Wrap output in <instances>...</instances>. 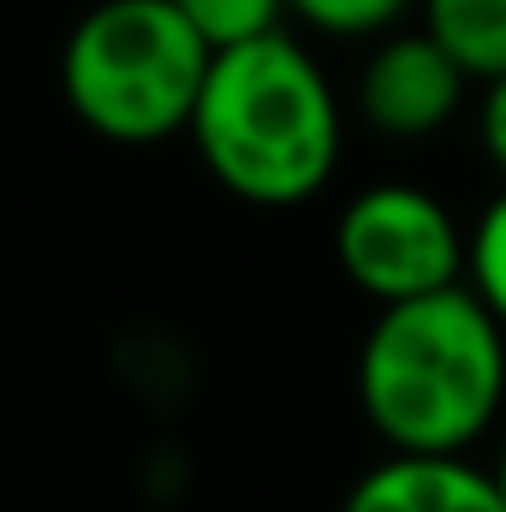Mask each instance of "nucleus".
<instances>
[{
    "instance_id": "obj_1",
    "label": "nucleus",
    "mask_w": 506,
    "mask_h": 512,
    "mask_svg": "<svg viewBox=\"0 0 506 512\" xmlns=\"http://www.w3.org/2000/svg\"><path fill=\"white\" fill-rule=\"evenodd\" d=\"M358 393L393 453H459L506 399V322L459 280L393 298L358 352Z\"/></svg>"
},
{
    "instance_id": "obj_2",
    "label": "nucleus",
    "mask_w": 506,
    "mask_h": 512,
    "mask_svg": "<svg viewBox=\"0 0 506 512\" xmlns=\"http://www.w3.org/2000/svg\"><path fill=\"white\" fill-rule=\"evenodd\" d=\"M191 137L209 173L251 203H304L340 161V102L322 66L268 30L209 60Z\"/></svg>"
},
{
    "instance_id": "obj_3",
    "label": "nucleus",
    "mask_w": 506,
    "mask_h": 512,
    "mask_svg": "<svg viewBox=\"0 0 506 512\" xmlns=\"http://www.w3.org/2000/svg\"><path fill=\"white\" fill-rule=\"evenodd\" d=\"M215 48L173 0H102L78 18L60 84L72 114L114 143L191 131Z\"/></svg>"
},
{
    "instance_id": "obj_4",
    "label": "nucleus",
    "mask_w": 506,
    "mask_h": 512,
    "mask_svg": "<svg viewBox=\"0 0 506 512\" xmlns=\"http://www.w3.org/2000/svg\"><path fill=\"white\" fill-rule=\"evenodd\" d=\"M340 268L381 304L453 286L465 268V239L453 215L417 185H376L346 203L334 227Z\"/></svg>"
},
{
    "instance_id": "obj_5",
    "label": "nucleus",
    "mask_w": 506,
    "mask_h": 512,
    "mask_svg": "<svg viewBox=\"0 0 506 512\" xmlns=\"http://www.w3.org/2000/svg\"><path fill=\"white\" fill-rule=\"evenodd\" d=\"M471 72L447 54V42L435 30H411V36H387L370 66H364V120L387 137H429L453 120V108L465 102Z\"/></svg>"
},
{
    "instance_id": "obj_6",
    "label": "nucleus",
    "mask_w": 506,
    "mask_h": 512,
    "mask_svg": "<svg viewBox=\"0 0 506 512\" xmlns=\"http://www.w3.org/2000/svg\"><path fill=\"white\" fill-rule=\"evenodd\" d=\"M340 512H506V495L459 453H393L358 477Z\"/></svg>"
},
{
    "instance_id": "obj_7",
    "label": "nucleus",
    "mask_w": 506,
    "mask_h": 512,
    "mask_svg": "<svg viewBox=\"0 0 506 512\" xmlns=\"http://www.w3.org/2000/svg\"><path fill=\"white\" fill-rule=\"evenodd\" d=\"M423 30H435L471 78L489 84L506 72V0H423Z\"/></svg>"
},
{
    "instance_id": "obj_8",
    "label": "nucleus",
    "mask_w": 506,
    "mask_h": 512,
    "mask_svg": "<svg viewBox=\"0 0 506 512\" xmlns=\"http://www.w3.org/2000/svg\"><path fill=\"white\" fill-rule=\"evenodd\" d=\"M173 6L197 24V36L215 54L233 48V42H251V36L280 30V12H286V0H173Z\"/></svg>"
},
{
    "instance_id": "obj_9",
    "label": "nucleus",
    "mask_w": 506,
    "mask_h": 512,
    "mask_svg": "<svg viewBox=\"0 0 506 512\" xmlns=\"http://www.w3.org/2000/svg\"><path fill=\"white\" fill-rule=\"evenodd\" d=\"M465 268H471L477 298L506 322V197H495L483 209V221H477V233L465 245Z\"/></svg>"
},
{
    "instance_id": "obj_10",
    "label": "nucleus",
    "mask_w": 506,
    "mask_h": 512,
    "mask_svg": "<svg viewBox=\"0 0 506 512\" xmlns=\"http://www.w3.org/2000/svg\"><path fill=\"white\" fill-rule=\"evenodd\" d=\"M298 18H310L316 30H334V36H376L387 30L411 0H286Z\"/></svg>"
},
{
    "instance_id": "obj_11",
    "label": "nucleus",
    "mask_w": 506,
    "mask_h": 512,
    "mask_svg": "<svg viewBox=\"0 0 506 512\" xmlns=\"http://www.w3.org/2000/svg\"><path fill=\"white\" fill-rule=\"evenodd\" d=\"M477 126H483V149H489V161L506 173V72L501 78H489V96H483Z\"/></svg>"
},
{
    "instance_id": "obj_12",
    "label": "nucleus",
    "mask_w": 506,
    "mask_h": 512,
    "mask_svg": "<svg viewBox=\"0 0 506 512\" xmlns=\"http://www.w3.org/2000/svg\"><path fill=\"white\" fill-rule=\"evenodd\" d=\"M495 483H501V495H506V447H501V471H495Z\"/></svg>"
}]
</instances>
